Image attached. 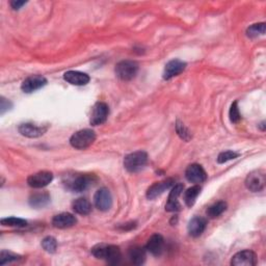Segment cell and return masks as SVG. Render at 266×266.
<instances>
[{
    "label": "cell",
    "instance_id": "obj_1",
    "mask_svg": "<svg viewBox=\"0 0 266 266\" xmlns=\"http://www.w3.org/2000/svg\"><path fill=\"white\" fill-rule=\"evenodd\" d=\"M95 140H96V133L91 129H83L74 133L70 138V144L75 149L84 150L89 148Z\"/></svg>",
    "mask_w": 266,
    "mask_h": 266
},
{
    "label": "cell",
    "instance_id": "obj_2",
    "mask_svg": "<svg viewBox=\"0 0 266 266\" xmlns=\"http://www.w3.org/2000/svg\"><path fill=\"white\" fill-rule=\"evenodd\" d=\"M148 163V155L144 151L133 152L124 158V166L129 173H136L145 167Z\"/></svg>",
    "mask_w": 266,
    "mask_h": 266
},
{
    "label": "cell",
    "instance_id": "obj_3",
    "mask_svg": "<svg viewBox=\"0 0 266 266\" xmlns=\"http://www.w3.org/2000/svg\"><path fill=\"white\" fill-rule=\"evenodd\" d=\"M116 75L121 80L128 81L136 76L138 71L137 63L133 61H123L116 66Z\"/></svg>",
    "mask_w": 266,
    "mask_h": 266
},
{
    "label": "cell",
    "instance_id": "obj_4",
    "mask_svg": "<svg viewBox=\"0 0 266 266\" xmlns=\"http://www.w3.org/2000/svg\"><path fill=\"white\" fill-rule=\"evenodd\" d=\"M265 183H266L265 173L261 169L254 170V172L250 173L248 176H246V179H245L246 188L253 193L261 192L265 186Z\"/></svg>",
    "mask_w": 266,
    "mask_h": 266
},
{
    "label": "cell",
    "instance_id": "obj_5",
    "mask_svg": "<svg viewBox=\"0 0 266 266\" xmlns=\"http://www.w3.org/2000/svg\"><path fill=\"white\" fill-rule=\"evenodd\" d=\"M109 115V108L105 103L98 102L93 107L90 123L93 126H98L105 123Z\"/></svg>",
    "mask_w": 266,
    "mask_h": 266
},
{
    "label": "cell",
    "instance_id": "obj_6",
    "mask_svg": "<svg viewBox=\"0 0 266 266\" xmlns=\"http://www.w3.org/2000/svg\"><path fill=\"white\" fill-rule=\"evenodd\" d=\"M95 180H96V178H95L94 175L89 174L79 175L72 179L68 185L71 191L75 193H81L87 191L90 186H92L93 183L95 182Z\"/></svg>",
    "mask_w": 266,
    "mask_h": 266
},
{
    "label": "cell",
    "instance_id": "obj_7",
    "mask_svg": "<svg viewBox=\"0 0 266 266\" xmlns=\"http://www.w3.org/2000/svg\"><path fill=\"white\" fill-rule=\"evenodd\" d=\"M256 264H257V256L250 250L235 254L231 260V265L233 266H254Z\"/></svg>",
    "mask_w": 266,
    "mask_h": 266
},
{
    "label": "cell",
    "instance_id": "obj_8",
    "mask_svg": "<svg viewBox=\"0 0 266 266\" xmlns=\"http://www.w3.org/2000/svg\"><path fill=\"white\" fill-rule=\"evenodd\" d=\"M94 203L99 210L107 211L112 206V198L107 188H100L94 196Z\"/></svg>",
    "mask_w": 266,
    "mask_h": 266
},
{
    "label": "cell",
    "instance_id": "obj_9",
    "mask_svg": "<svg viewBox=\"0 0 266 266\" xmlns=\"http://www.w3.org/2000/svg\"><path fill=\"white\" fill-rule=\"evenodd\" d=\"M52 180H53L52 173L43 170V172H39L28 177L27 183L33 188H43L50 184Z\"/></svg>",
    "mask_w": 266,
    "mask_h": 266
},
{
    "label": "cell",
    "instance_id": "obj_10",
    "mask_svg": "<svg viewBox=\"0 0 266 266\" xmlns=\"http://www.w3.org/2000/svg\"><path fill=\"white\" fill-rule=\"evenodd\" d=\"M46 84H47V79L45 77H43V76L41 75H33V76H31V77L26 78L22 82L21 89L24 93L31 94L42 89Z\"/></svg>",
    "mask_w": 266,
    "mask_h": 266
},
{
    "label": "cell",
    "instance_id": "obj_11",
    "mask_svg": "<svg viewBox=\"0 0 266 266\" xmlns=\"http://www.w3.org/2000/svg\"><path fill=\"white\" fill-rule=\"evenodd\" d=\"M185 177L189 182L195 183V184L202 183L207 179L205 169L202 167V166L197 165V164L191 165L186 168Z\"/></svg>",
    "mask_w": 266,
    "mask_h": 266
},
{
    "label": "cell",
    "instance_id": "obj_12",
    "mask_svg": "<svg viewBox=\"0 0 266 266\" xmlns=\"http://www.w3.org/2000/svg\"><path fill=\"white\" fill-rule=\"evenodd\" d=\"M18 130L23 136L35 138V137L42 136L44 133L48 130V127L39 126L35 124H32V123H25V124H21L20 126H19Z\"/></svg>",
    "mask_w": 266,
    "mask_h": 266
},
{
    "label": "cell",
    "instance_id": "obj_13",
    "mask_svg": "<svg viewBox=\"0 0 266 266\" xmlns=\"http://www.w3.org/2000/svg\"><path fill=\"white\" fill-rule=\"evenodd\" d=\"M186 68V64L180 60H173L169 61L165 68L164 72V79L168 80L170 78L178 76L179 74H181Z\"/></svg>",
    "mask_w": 266,
    "mask_h": 266
},
{
    "label": "cell",
    "instance_id": "obj_14",
    "mask_svg": "<svg viewBox=\"0 0 266 266\" xmlns=\"http://www.w3.org/2000/svg\"><path fill=\"white\" fill-rule=\"evenodd\" d=\"M172 186H174L173 179H167V180H165V181L156 182L151 187H149L147 192V198L149 200H154L157 197L163 195L166 191H167V189H169Z\"/></svg>",
    "mask_w": 266,
    "mask_h": 266
},
{
    "label": "cell",
    "instance_id": "obj_15",
    "mask_svg": "<svg viewBox=\"0 0 266 266\" xmlns=\"http://www.w3.org/2000/svg\"><path fill=\"white\" fill-rule=\"evenodd\" d=\"M183 184H176L173 186L172 191L169 193L167 203L166 205V210L168 212H175L180 209V204L178 202V198L183 192Z\"/></svg>",
    "mask_w": 266,
    "mask_h": 266
},
{
    "label": "cell",
    "instance_id": "obj_16",
    "mask_svg": "<svg viewBox=\"0 0 266 266\" xmlns=\"http://www.w3.org/2000/svg\"><path fill=\"white\" fill-rule=\"evenodd\" d=\"M76 223H77V220L76 217L71 214V213H60L58 215H55L52 220V225L55 228H59V229H66V228H71L73 227Z\"/></svg>",
    "mask_w": 266,
    "mask_h": 266
},
{
    "label": "cell",
    "instance_id": "obj_17",
    "mask_svg": "<svg viewBox=\"0 0 266 266\" xmlns=\"http://www.w3.org/2000/svg\"><path fill=\"white\" fill-rule=\"evenodd\" d=\"M165 240L164 237L159 234H154L150 237L146 245V250L153 256H159L164 251Z\"/></svg>",
    "mask_w": 266,
    "mask_h": 266
},
{
    "label": "cell",
    "instance_id": "obj_18",
    "mask_svg": "<svg viewBox=\"0 0 266 266\" xmlns=\"http://www.w3.org/2000/svg\"><path fill=\"white\" fill-rule=\"evenodd\" d=\"M206 220L201 216H195L188 223V233L193 237H199L202 235L206 229Z\"/></svg>",
    "mask_w": 266,
    "mask_h": 266
},
{
    "label": "cell",
    "instance_id": "obj_19",
    "mask_svg": "<svg viewBox=\"0 0 266 266\" xmlns=\"http://www.w3.org/2000/svg\"><path fill=\"white\" fill-rule=\"evenodd\" d=\"M122 258L121 250L119 246L117 245H105L104 246V254H103V259L105 260L108 264L116 265L120 262Z\"/></svg>",
    "mask_w": 266,
    "mask_h": 266
},
{
    "label": "cell",
    "instance_id": "obj_20",
    "mask_svg": "<svg viewBox=\"0 0 266 266\" xmlns=\"http://www.w3.org/2000/svg\"><path fill=\"white\" fill-rule=\"evenodd\" d=\"M66 81L73 85H85L90 81V76L79 71H68L64 75Z\"/></svg>",
    "mask_w": 266,
    "mask_h": 266
},
{
    "label": "cell",
    "instance_id": "obj_21",
    "mask_svg": "<svg viewBox=\"0 0 266 266\" xmlns=\"http://www.w3.org/2000/svg\"><path fill=\"white\" fill-rule=\"evenodd\" d=\"M73 210L80 215H88L92 211V204L87 199L79 198L73 203Z\"/></svg>",
    "mask_w": 266,
    "mask_h": 266
},
{
    "label": "cell",
    "instance_id": "obj_22",
    "mask_svg": "<svg viewBox=\"0 0 266 266\" xmlns=\"http://www.w3.org/2000/svg\"><path fill=\"white\" fill-rule=\"evenodd\" d=\"M50 202V196L48 193L34 194L30 198V204L33 208H43Z\"/></svg>",
    "mask_w": 266,
    "mask_h": 266
},
{
    "label": "cell",
    "instance_id": "obj_23",
    "mask_svg": "<svg viewBox=\"0 0 266 266\" xmlns=\"http://www.w3.org/2000/svg\"><path fill=\"white\" fill-rule=\"evenodd\" d=\"M129 258L133 264L140 265L146 260V250L140 246H134L129 252Z\"/></svg>",
    "mask_w": 266,
    "mask_h": 266
},
{
    "label": "cell",
    "instance_id": "obj_24",
    "mask_svg": "<svg viewBox=\"0 0 266 266\" xmlns=\"http://www.w3.org/2000/svg\"><path fill=\"white\" fill-rule=\"evenodd\" d=\"M200 193H201V187H200L199 185H195V186L189 187L187 191L185 192V195H184L185 204L188 207L194 206L195 203H196V200H197L198 196L200 195Z\"/></svg>",
    "mask_w": 266,
    "mask_h": 266
},
{
    "label": "cell",
    "instance_id": "obj_25",
    "mask_svg": "<svg viewBox=\"0 0 266 266\" xmlns=\"http://www.w3.org/2000/svg\"><path fill=\"white\" fill-rule=\"evenodd\" d=\"M226 209H227V203L220 201L208 208L207 215L210 218H216L220 215H222L226 211Z\"/></svg>",
    "mask_w": 266,
    "mask_h": 266
},
{
    "label": "cell",
    "instance_id": "obj_26",
    "mask_svg": "<svg viewBox=\"0 0 266 266\" xmlns=\"http://www.w3.org/2000/svg\"><path fill=\"white\" fill-rule=\"evenodd\" d=\"M265 33V23H258L250 26L246 31V34L250 37H257Z\"/></svg>",
    "mask_w": 266,
    "mask_h": 266
},
{
    "label": "cell",
    "instance_id": "obj_27",
    "mask_svg": "<svg viewBox=\"0 0 266 266\" xmlns=\"http://www.w3.org/2000/svg\"><path fill=\"white\" fill-rule=\"evenodd\" d=\"M1 225L6 226V227H17V228H22L27 225V222L22 218H17V217H7L1 220Z\"/></svg>",
    "mask_w": 266,
    "mask_h": 266
},
{
    "label": "cell",
    "instance_id": "obj_28",
    "mask_svg": "<svg viewBox=\"0 0 266 266\" xmlns=\"http://www.w3.org/2000/svg\"><path fill=\"white\" fill-rule=\"evenodd\" d=\"M42 246L46 252L52 254L56 251V249H58V241H56V239L53 238V237L48 236L43 239Z\"/></svg>",
    "mask_w": 266,
    "mask_h": 266
},
{
    "label": "cell",
    "instance_id": "obj_29",
    "mask_svg": "<svg viewBox=\"0 0 266 266\" xmlns=\"http://www.w3.org/2000/svg\"><path fill=\"white\" fill-rule=\"evenodd\" d=\"M21 257L19 255L13 254L11 252H7V251H2L1 253H0V265H4L6 263L17 261Z\"/></svg>",
    "mask_w": 266,
    "mask_h": 266
},
{
    "label": "cell",
    "instance_id": "obj_30",
    "mask_svg": "<svg viewBox=\"0 0 266 266\" xmlns=\"http://www.w3.org/2000/svg\"><path fill=\"white\" fill-rule=\"evenodd\" d=\"M239 156L238 153H236V152L233 151H226L221 153L217 157V163L218 164H225L228 163V161H230L232 159H235Z\"/></svg>",
    "mask_w": 266,
    "mask_h": 266
},
{
    "label": "cell",
    "instance_id": "obj_31",
    "mask_svg": "<svg viewBox=\"0 0 266 266\" xmlns=\"http://www.w3.org/2000/svg\"><path fill=\"white\" fill-rule=\"evenodd\" d=\"M176 130H177V133L179 134V136L181 137L182 139L188 141L189 139L192 138V135H191V133H189L188 129L179 121L177 122V124H176Z\"/></svg>",
    "mask_w": 266,
    "mask_h": 266
},
{
    "label": "cell",
    "instance_id": "obj_32",
    "mask_svg": "<svg viewBox=\"0 0 266 266\" xmlns=\"http://www.w3.org/2000/svg\"><path fill=\"white\" fill-rule=\"evenodd\" d=\"M229 117L232 123H238L240 121L241 117H240L238 105H237V102H234L231 105V108L229 111Z\"/></svg>",
    "mask_w": 266,
    "mask_h": 266
},
{
    "label": "cell",
    "instance_id": "obj_33",
    "mask_svg": "<svg viewBox=\"0 0 266 266\" xmlns=\"http://www.w3.org/2000/svg\"><path fill=\"white\" fill-rule=\"evenodd\" d=\"M0 102H1V104H0V111H1V115H3L5 110L9 109V107L12 106V104H11V102L4 99L3 97L1 98V100H0Z\"/></svg>",
    "mask_w": 266,
    "mask_h": 266
},
{
    "label": "cell",
    "instance_id": "obj_34",
    "mask_svg": "<svg viewBox=\"0 0 266 266\" xmlns=\"http://www.w3.org/2000/svg\"><path fill=\"white\" fill-rule=\"evenodd\" d=\"M26 1H12L11 2V6L14 8V9H19V8H21V6L25 5Z\"/></svg>",
    "mask_w": 266,
    "mask_h": 266
}]
</instances>
